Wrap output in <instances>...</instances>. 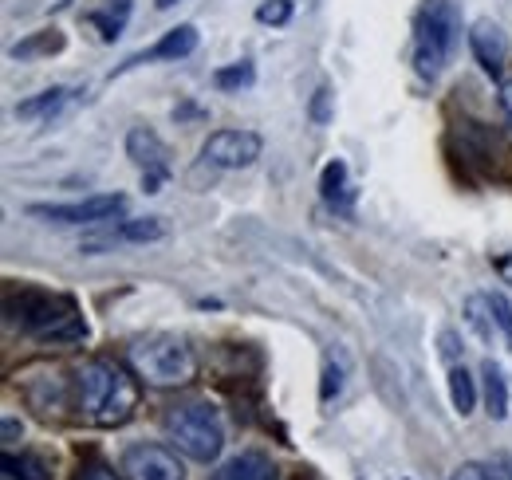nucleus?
Here are the masks:
<instances>
[{
    "label": "nucleus",
    "mask_w": 512,
    "mask_h": 480,
    "mask_svg": "<svg viewBox=\"0 0 512 480\" xmlns=\"http://www.w3.org/2000/svg\"><path fill=\"white\" fill-rule=\"evenodd\" d=\"M123 473L130 480H186V465L166 445H130L123 453Z\"/></svg>",
    "instance_id": "9"
},
{
    "label": "nucleus",
    "mask_w": 512,
    "mask_h": 480,
    "mask_svg": "<svg viewBox=\"0 0 512 480\" xmlns=\"http://www.w3.org/2000/svg\"><path fill=\"white\" fill-rule=\"evenodd\" d=\"M449 480H512V465L509 461H465L449 473Z\"/></svg>",
    "instance_id": "22"
},
{
    "label": "nucleus",
    "mask_w": 512,
    "mask_h": 480,
    "mask_svg": "<svg viewBox=\"0 0 512 480\" xmlns=\"http://www.w3.org/2000/svg\"><path fill=\"white\" fill-rule=\"evenodd\" d=\"M127 158L142 170V189L146 193H158L162 181L170 178V146L150 126H134L127 134Z\"/></svg>",
    "instance_id": "8"
},
{
    "label": "nucleus",
    "mask_w": 512,
    "mask_h": 480,
    "mask_svg": "<svg viewBox=\"0 0 512 480\" xmlns=\"http://www.w3.org/2000/svg\"><path fill=\"white\" fill-rule=\"evenodd\" d=\"M501 111H505V122L512 126V79L501 83Z\"/></svg>",
    "instance_id": "32"
},
{
    "label": "nucleus",
    "mask_w": 512,
    "mask_h": 480,
    "mask_svg": "<svg viewBox=\"0 0 512 480\" xmlns=\"http://www.w3.org/2000/svg\"><path fill=\"white\" fill-rule=\"evenodd\" d=\"M197 28L193 24H178V28H170L154 48H146V52H138V56H130L127 63H123V71L127 67H142V63H178V60H186V56H193L197 52Z\"/></svg>",
    "instance_id": "11"
},
{
    "label": "nucleus",
    "mask_w": 512,
    "mask_h": 480,
    "mask_svg": "<svg viewBox=\"0 0 512 480\" xmlns=\"http://www.w3.org/2000/svg\"><path fill=\"white\" fill-rule=\"evenodd\" d=\"M481 378H485V414H489L493 421H505L509 418V406H512L505 370L489 359L485 366H481Z\"/></svg>",
    "instance_id": "14"
},
{
    "label": "nucleus",
    "mask_w": 512,
    "mask_h": 480,
    "mask_svg": "<svg viewBox=\"0 0 512 480\" xmlns=\"http://www.w3.org/2000/svg\"><path fill=\"white\" fill-rule=\"evenodd\" d=\"M320 189H323V201L331 205V209H339V213H351V181H347V162L343 158H335V162H327L320 174Z\"/></svg>",
    "instance_id": "15"
},
{
    "label": "nucleus",
    "mask_w": 512,
    "mask_h": 480,
    "mask_svg": "<svg viewBox=\"0 0 512 480\" xmlns=\"http://www.w3.org/2000/svg\"><path fill=\"white\" fill-rule=\"evenodd\" d=\"M71 99V91L67 87H52V91H40L36 99H28V103H20L16 107V115L20 119H52V115H60L64 111V103Z\"/></svg>",
    "instance_id": "19"
},
{
    "label": "nucleus",
    "mask_w": 512,
    "mask_h": 480,
    "mask_svg": "<svg viewBox=\"0 0 512 480\" xmlns=\"http://www.w3.org/2000/svg\"><path fill=\"white\" fill-rule=\"evenodd\" d=\"M449 402H453V410L461 418L477 410V382H473V374L465 366H449Z\"/></svg>",
    "instance_id": "17"
},
{
    "label": "nucleus",
    "mask_w": 512,
    "mask_h": 480,
    "mask_svg": "<svg viewBox=\"0 0 512 480\" xmlns=\"http://www.w3.org/2000/svg\"><path fill=\"white\" fill-rule=\"evenodd\" d=\"M489 303H493V319L501 327V339H505V347L512 351V300L505 292H489Z\"/></svg>",
    "instance_id": "26"
},
{
    "label": "nucleus",
    "mask_w": 512,
    "mask_h": 480,
    "mask_svg": "<svg viewBox=\"0 0 512 480\" xmlns=\"http://www.w3.org/2000/svg\"><path fill=\"white\" fill-rule=\"evenodd\" d=\"M264 154V142L256 130H213L201 146V166L213 170H249Z\"/></svg>",
    "instance_id": "7"
},
{
    "label": "nucleus",
    "mask_w": 512,
    "mask_h": 480,
    "mask_svg": "<svg viewBox=\"0 0 512 480\" xmlns=\"http://www.w3.org/2000/svg\"><path fill=\"white\" fill-rule=\"evenodd\" d=\"M127 16H130V0H111L107 8H95L87 20L99 28V36L111 44V40H119L123 36V28H127Z\"/></svg>",
    "instance_id": "18"
},
{
    "label": "nucleus",
    "mask_w": 512,
    "mask_h": 480,
    "mask_svg": "<svg viewBox=\"0 0 512 480\" xmlns=\"http://www.w3.org/2000/svg\"><path fill=\"white\" fill-rule=\"evenodd\" d=\"M469 52H473V60L497 79L505 60H509V36H505V28H501L497 20H489V16L477 20V24L469 28Z\"/></svg>",
    "instance_id": "10"
},
{
    "label": "nucleus",
    "mask_w": 512,
    "mask_h": 480,
    "mask_svg": "<svg viewBox=\"0 0 512 480\" xmlns=\"http://www.w3.org/2000/svg\"><path fill=\"white\" fill-rule=\"evenodd\" d=\"M308 115H312V122H316V126H327V122L335 119V95H331V87H327V83H323V87H316Z\"/></svg>",
    "instance_id": "27"
},
{
    "label": "nucleus",
    "mask_w": 512,
    "mask_h": 480,
    "mask_svg": "<svg viewBox=\"0 0 512 480\" xmlns=\"http://www.w3.org/2000/svg\"><path fill=\"white\" fill-rule=\"evenodd\" d=\"M8 319L20 323V331L36 335V339H83L87 335V323L79 319L75 303L67 296H52V292H20V300L12 296L8 300Z\"/></svg>",
    "instance_id": "5"
},
{
    "label": "nucleus",
    "mask_w": 512,
    "mask_h": 480,
    "mask_svg": "<svg viewBox=\"0 0 512 480\" xmlns=\"http://www.w3.org/2000/svg\"><path fill=\"white\" fill-rule=\"evenodd\" d=\"M20 437H24V425H20L16 418H4V425H0V441H4V445H16Z\"/></svg>",
    "instance_id": "30"
},
{
    "label": "nucleus",
    "mask_w": 512,
    "mask_h": 480,
    "mask_svg": "<svg viewBox=\"0 0 512 480\" xmlns=\"http://www.w3.org/2000/svg\"><path fill=\"white\" fill-rule=\"evenodd\" d=\"M4 477L8 480H52V469L36 453H4Z\"/></svg>",
    "instance_id": "20"
},
{
    "label": "nucleus",
    "mask_w": 512,
    "mask_h": 480,
    "mask_svg": "<svg viewBox=\"0 0 512 480\" xmlns=\"http://www.w3.org/2000/svg\"><path fill=\"white\" fill-rule=\"evenodd\" d=\"M343 374H347V370H343V362H327V366H323V382H320V402L323 406H327V402H335V398H339V394H343Z\"/></svg>",
    "instance_id": "25"
},
{
    "label": "nucleus",
    "mask_w": 512,
    "mask_h": 480,
    "mask_svg": "<svg viewBox=\"0 0 512 480\" xmlns=\"http://www.w3.org/2000/svg\"><path fill=\"white\" fill-rule=\"evenodd\" d=\"M438 343H442V359H446L449 366H457V355H461L457 335H453V331H442V339H438Z\"/></svg>",
    "instance_id": "29"
},
{
    "label": "nucleus",
    "mask_w": 512,
    "mask_h": 480,
    "mask_svg": "<svg viewBox=\"0 0 512 480\" xmlns=\"http://www.w3.org/2000/svg\"><path fill=\"white\" fill-rule=\"evenodd\" d=\"M64 32H36V36H28V40H20L16 48H12V60H36V56H56V52H64Z\"/></svg>",
    "instance_id": "21"
},
{
    "label": "nucleus",
    "mask_w": 512,
    "mask_h": 480,
    "mask_svg": "<svg viewBox=\"0 0 512 480\" xmlns=\"http://www.w3.org/2000/svg\"><path fill=\"white\" fill-rule=\"evenodd\" d=\"M292 12H296L292 0H260L256 4V20L260 24H272V28H284L292 20Z\"/></svg>",
    "instance_id": "24"
},
{
    "label": "nucleus",
    "mask_w": 512,
    "mask_h": 480,
    "mask_svg": "<svg viewBox=\"0 0 512 480\" xmlns=\"http://www.w3.org/2000/svg\"><path fill=\"white\" fill-rule=\"evenodd\" d=\"M127 359L134 366V374L146 386L170 390V386H190L197 378V355L182 335L158 331V335H142L127 347Z\"/></svg>",
    "instance_id": "3"
},
{
    "label": "nucleus",
    "mask_w": 512,
    "mask_h": 480,
    "mask_svg": "<svg viewBox=\"0 0 512 480\" xmlns=\"http://www.w3.org/2000/svg\"><path fill=\"white\" fill-rule=\"evenodd\" d=\"M170 237V225L162 221V217H134V221H123L111 237H103V240H87L83 244V252L87 256H95L99 248H107V244H154V240H166Z\"/></svg>",
    "instance_id": "12"
},
{
    "label": "nucleus",
    "mask_w": 512,
    "mask_h": 480,
    "mask_svg": "<svg viewBox=\"0 0 512 480\" xmlns=\"http://www.w3.org/2000/svg\"><path fill=\"white\" fill-rule=\"evenodd\" d=\"M493 264H497L501 280H505V284H512V252H497V256H493Z\"/></svg>",
    "instance_id": "31"
},
{
    "label": "nucleus",
    "mask_w": 512,
    "mask_h": 480,
    "mask_svg": "<svg viewBox=\"0 0 512 480\" xmlns=\"http://www.w3.org/2000/svg\"><path fill=\"white\" fill-rule=\"evenodd\" d=\"M253 79H256V67L249 60L213 71V83H217L221 91H241V87H253Z\"/></svg>",
    "instance_id": "23"
},
{
    "label": "nucleus",
    "mask_w": 512,
    "mask_h": 480,
    "mask_svg": "<svg viewBox=\"0 0 512 480\" xmlns=\"http://www.w3.org/2000/svg\"><path fill=\"white\" fill-rule=\"evenodd\" d=\"M127 209L123 193H95L67 205H28V217H40L48 225H107Z\"/></svg>",
    "instance_id": "6"
},
{
    "label": "nucleus",
    "mask_w": 512,
    "mask_h": 480,
    "mask_svg": "<svg viewBox=\"0 0 512 480\" xmlns=\"http://www.w3.org/2000/svg\"><path fill=\"white\" fill-rule=\"evenodd\" d=\"M75 480H119V473L111 465H103V461H83Z\"/></svg>",
    "instance_id": "28"
},
{
    "label": "nucleus",
    "mask_w": 512,
    "mask_h": 480,
    "mask_svg": "<svg viewBox=\"0 0 512 480\" xmlns=\"http://www.w3.org/2000/svg\"><path fill=\"white\" fill-rule=\"evenodd\" d=\"M209 480H280V469H276L272 457H264L256 449H245V453L229 457Z\"/></svg>",
    "instance_id": "13"
},
{
    "label": "nucleus",
    "mask_w": 512,
    "mask_h": 480,
    "mask_svg": "<svg viewBox=\"0 0 512 480\" xmlns=\"http://www.w3.org/2000/svg\"><path fill=\"white\" fill-rule=\"evenodd\" d=\"M75 398L87 421L115 429L127 425L138 410V382L130 370L115 359H87L75 370Z\"/></svg>",
    "instance_id": "1"
},
{
    "label": "nucleus",
    "mask_w": 512,
    "mask_h": 480,
    "mask_svg": "<svg viewBox=\"0 0 512 480\" xmlns=\"http://www.w3.org/2000/svg\"><path fill=\"white\" fill-rule=\"evenodd\" d=\"M162 429L178 453H186L190 461H201V465L217 461L225 449V421H221V410L209 402H186V406L166 410Z\"/></svg>",
    "instance_id": "4"
},
{
    "label": "nucleus",
    "mask_w": 512,
    "mask_h": 480,
    "mask_svg": "<svg viewBox=\"0 0 512 480\" xmlns=\"http://www.w3.org/2000/svg\"><path fill=\"white\" fill-rule=\"evenodd\" d=\"M461 44V8L453 0H426L414 20V71L434 83L442 79Z\"/></svg>",
    "instance_id": "2"
},
{
    "label": "nucleus",
    "mask_w": 512,
    "mask_h": 480,
    "mask_svg": "<svg viewBox=\"0 0 512 480\" xmlns=\"http://www.w3.org/2000/svg\"><path fill=\"white\" fill-rule=\"evenodd\" d=\"M174 4H178V0H158V8H174Z\"/></svg>",
    "instance_id": "33"
},
{
    "label": "nucleus",
    "mask_w": 512,
    "mask_h": 480,
    "mask_svg": "<svg viewBox=\"0 0 512 480\" xmlns=\"http://www.w3.org/2000/svg\"><path fill=\"white\" fill-rule=\"evenodd\" d=\"M465 323L477 331L481 343H493V339L501 335V327H497V319H493L489 296H469V300H465Z\"/></svg>",
    "instance_id": "16"
}]
</instances>
